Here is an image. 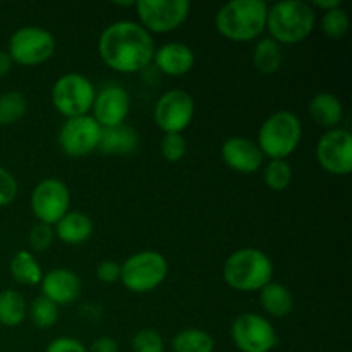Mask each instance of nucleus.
<instances>
[{
    "label": "nucleus",
    "instance_id": "a211bd4d",
    "mask_svg": "<svg viewBox=\"0 0 352 352\" xmlns=\"http://www.w3.org/2000/svg\"><path fill=\"white\" fill-rule=\"evenodd\" d=\"M155 64L168 76H182L195 65V52L181 41H170L162 45L153 55Z\"/></svg>",
    "mask_w": 352,
    "mask_h": 352
},
{
    "label": "nucleus",
    "instance_id": "473e14b6",
    "mask_svg": "<svg viewBox=\"0 0 352 352\" xmlns=\"http://www.w3.org/2000/svg\"><path fill=\"white\" fill-rule=\"evenodd\" d=\"M54 241V230L47 223H36L30 232V244L34 251H45Z\"/></svg>",
    "mask_w": 352,
    "mask_h": 352
},
{
    "label": "nucleus",
    "instance_id": "6ab92c4d",
    "mask_svg": "<svg viewBox=\"0 0 352 352\" xmlns=\"http://www.w3.org/2000/svg\"><path fill=\"white\" fill-rule=\"evenodd\" d=\"M138 146H140V136L136 129L127 124H119L113 127H102L96 150L105 155H129L134 153Z\"/></svg>",
    "mask_w": 352,
    "mask_h": 352
},
{
    "label": "nucleus",
    "instance_id": "dca6fc26",
    "mask_svg": "<svg viewBox=\"0 0 352 352\" xmlns=\"http://www.w3.org/2000/svg\"><path fill=\"white\" fill-rule=\"evenodd\" d=\"M222 158L227 167L241 174H253L263 164V153L256 141L243 136L229 138L223 143Z\"/></svg>",
    "mask_w": 352,
    "mask_h": 352
},
{
    "label": "nucleus",
    "instance_id": "412c9836",
    "mask_svg": "<svg viewBox=\"0 0 352 352\" xmlns=\"http://www.w3.org/2000/svg\"><path fill=\"white\" fill-rule=\"evenodd\" d=\"M55 234L67 244H81L93 234V222L86 213L67 212L57 223Z\"/></svg>",
    "mask_w": 352,
    "mask_h": 352
},
{
    "label": "nucleus",
    "instance_id": "39448f33",
    "mask_svg": "<svg viewBox=\"0 0 352 352\" xmlns=\"http://www.w3.org/2000/svg\"><path fill=\"white\" fill-rule=\"evenodd\" d=\"M302 124L294 112L278 110L265 119L258 133V148L263 157L285 160L301 143Z\"/></svg>",
    "mask_w": 352,
    "mask_h": 352
},
{
    "label": "nucleus",
    "instance_id": "2eb2a0df",
    "mask_svg": "<svg viewBox=\"0 0 352 352\" xmlns=\"http://www.w3.org/2000/svg\"><path fill=\"white\" fill-rule=\"evenodd\" d=\"M129 93L119 85H107L95 95L91 117L100 127H113L124 124L126 117L129 116Z\"/></svg>",
    "mask_w": 352,
    "mask_h": 352
},
{
    "label": "nucleus",
    "instance_id": "4be33fe9",
    "mask_svg": "<svg viewBox=\"0 0 352 352\" xmlns=\"http://www.w3.org/2000/svg\"><path fill=\"white\" fill-rule=\"evenodd\" d=\"M260 301L265 311L274 318H284L294 308L292 292L278 282H270L261 289Z\"/></svg>",
    "mask_w": 352,
    "mask_h": 352
},
{
    "label": "nucleus",
    "instance_id": "ea45409f",
    "mask_svg": "<svg viewBox=\"0 0 352 352\" xmlns=\"http://www.w3.org/2000/svg\"><path fill=\"white\" fill-rule=\"evenodd\" d=\"M116 6H120V7H131V6H136V2H133V0H129V2H113Z\"/></svg>",
    "mask_w": 352,
    "mask_h": 352
},
{
    "label": "nucleus",
    "instance_id": "6e6552de",
    "mask_svg": "<svg viewBox=\"0 0 352 352\" xmlns=\"http://www.w3.org/2000/svg\"><path fill=\"white\" fill-rule=\"evenodd\" d=\"M55 38L40 26H23L9 40V57L21 65H36L54 55Z\"/></svg>",
    "mask_w": 352,
    "mask_h": 352
},
{
    "label": "nucleus",
    "instance_id": "58836bf2",
    "mask_svg": "<svg viewBox=\"0 0 352 352\" xmlns=\"http://www.w3.org/2000/svg\"><path fill=\"white\" fill-rule=\"evenodd\" d=\"M313 6L320 7V9H325L327 12V10H332V9H337V7H340V0H315Z\"/></svg>",
    "mask_w": 352,
    "mask_h": 352
},
{
    "label": "nucleus",
    "instance_id": "4468645a",
    "mask_svg": "<svg viewBox=\"0 0 352 352\" xmlns=\"http://www.w3.org/2000/svg\"><path fill=\"white\" fill-rule=\"evenodd\" d=\"M102 127L91 116L72 117L64 122L58 133V144L69 157H86L96 150Z\"/></svg>",
    "mask_w": 352,
    "mask_h": 352
},
{
    "label": "nucleus",
    "instance_id": "0eeeda50",
    "mask_svg": "<svg viewBox=\"0 0 352 352\" xmlns=\"http://www.w3.org/2000/svg\"><path fill=\"white\" fill-rule=\"evenodd\" d=\"M95 95V86L86 76L69 72L55 81L52 88V103L62 116L72 119V117L88 116Z\"/></svg>",
    "mask_w": 352,
    "mask_h": 352
},
{
    "label": "nucleus",
    "instance_id": "7c9ffc66",
    "mask_svg": "<svg viewBox=\"0 0 352 352\" xmlns=\"http://www.w3.org/2000/svg\"><path fill=\"white\" fill-rule=\"evenodd\" d=\"M133 352H164V339L153 329L138 330L133 337Z\"/></svg>",
    "mask_w": 352,
    "mask_h": 352
},
{
    "label": "nucleus",
    "instance_id": "f704fd0d",
    "mask_svg": "<svg viewBox=\"0 0 352 352\" xmlns=\"http://www.w3.org/2000/svg\"><path fill=\"white\" fill-rule=\"evenodd\" d=\"M45 352H88L82 342L72 337H58L47 346Z\"/></svg>",
    "mask_w": 352,
    "mask_h": 352
},
{
    "label": "nucleus",
    "instance_id": "c9c22d12",
    "mask_svg": "<svg viewBox=\"0 0 352 352\" xmlns=\"http://www.w3.org/2000/svg\"><path fill=\"white\" fill-rule=\"evenodd\" d=\"M96 277L100 282H105V284H112L120 278V265L116 263L112 260H105L96 267Z\"/></svg>",
    "mask_w": 352,
    "mask_h": 352
},
{
    "label": "nucleus",
    "instance_id": "f3484780",
    "mask_svg": "<svg viewBox=\"0 0 352 352\" xmlns=\"http://www.w3.org/2000/svg\"><path fill=\"white\" fill-rule=\"evenodd\" d=\"M41 291L47 299L55 305H71L81 292V280L67 268H55L41 278Z\"/></svg>",
    "mask_w": 352,
    "mask_h": 352
},
{
    "label": "nucleus",
    "instance_id": "423d86ee",
    "mask_svg": "<svg viewBox=\"0 0 352 352\" xmlns=\"http://www.w3.org/2000/svg\"><path fill=\"white\" fill-rule=\"evenodd\" d=\"M168 272L167 260L157 251H141L120 265V280L136 294L151 292L165 280Z\"/></svg>",
    "mask_w": 352,
    "mask_h": 352
},
{
    "label": "nucleus",
    "instance_id": "9b49d317",
    "mask_svg": "<svg viewBox=\"0 0 352 352\" xmlns=\"http://www.w3.org/2000/svg\"><path fill=\"white\" fill-rule=\"evenodd\" d=\"M69 205H71L69 189L58 179H43L31 192V210L34 217L47 226L57 223L69 212Z\"/></svg>",
    "mask_w": 352,
    "mask_h": 352
},
{
    "label": "nucleus",
    "instance_id": "393cba45",
    "mask_svg": "<svg viewBox=\"0 0 352 352\" xmlns=\"http://www.w3.org/2000/svg\"><path fill=\"white\" fill-rule=\"evenodd\" d=\"M253 64L261 74H274L282 65L280 45L274 38H263L253 50Z\"/></svg>",
    "mask_w": 352,
    "mask_h": 352
},
{
    "label": "nucleus",
    "instance_id": "4c0bfd02",
    "mask_svg": "<svg viewBox=\"0 0 352 352\" xmlns=\"http://www.w3.org/2000/svg\"><path fill=\"white\" fill-rule=\"evenodd\" d=\"M12 69V58L9 57V54L3 50H0V78L7 76Z\"/></svg>",
    "mask_w": 352,
    "mask_h": 352
},
{
    "label": "nucleus",
    "instance_id": "f03ea898",
    "mask_svg": "<svg viewBox=\"0 0 352 352\" xmlns=\"http://www.w3.org/2000/svg\"><path fill=\"white\" fill-rule=\"evenodd\" d=\"M268 3L265 0H232L219 9L215 26L232 41H250L267 28Z\"/></svg>",
    "mask_w": 352,
    "mask_h": 352
},
{
    "label": "nucleus",
    "instance_id": "ddd939ff",
    "mask_svg": "<svg viewBox=\"0 0 352 352\" xmlns=\"http://www.w3.org/2000/svg\"><path fill=\"white\" fill-rule=\"evenodd\" d=\"M316 158L330 174H349L352 170V134L342 127L327 131L316 144Z\"/></svg>",
    "mask_w": 352,
    "mask_h": 352
},
{
    "label": "nucleus",
    "instance_id": "20e7f679",
    "mask_svg": "<svg viewBox=\"0 0 352 352\" xmlns=\"http://www.w3.org/2000/svg\"><path fill=\"white\" fill-rule=\"evenodd\" d=\"M274 277V263L263 251L256 248H243L227 258L223 265V280L234 291L254 292L270 284Z\"/></svg>",
    "mask_w": 352,
    "mask_h": 352
},
{
    "label": "nucleus",
    "instance_id": "cd10ccee",
    "mask_svg": "<svg viewBox=\"0 0 352 352\" xmlns=\"http://www.w3.org/2000/svg\"><path fill=\"white\" fill-rule=\"evenodd\" d=\"M30 316L34 327H38L41 330L50 329V327H54L57 323L58 306L55 302H52L50 299L45 298V296H40V298H36L31 302Z\"/></svg>",
    "mask_w": 352,
    "mask_h": 352
},
{
    "label": "nucleus",
    "instance_id": "aec40b11",
    "mask_svg": "<svg viewBox=\"0 0 352 352\" xmlns=\"http://www.w3.org/2000/svg\"><path fill=\"white\" fill-rule=\"evenodd\" d=\"M309 116L325 129H336L342 120V102L339 96L329 91H320L309 102Z\"/></svg>",
    "mask_w": 352,
    "mask_h": 352
},
{
    "label": "nucleus",
    "instance_id": "bb28decb",
    "mask_svg": "<svg viewBox=\"0 0 352 352\" xmlns=\"http://www.w3.org/2000/svg\"><path fill=\"white\" fill-rule=\"evenodd\" d=\"M28 110L26 98L19 91H6L0 95V126H12L24 117Z\"/></svg>",
    "mask_w": 352,
    "mask_h": 352
},
{
    "label": "nucleus",
    "instance_id": "c756f323",
    "mask_svg": "<svg viewBox=\"0 0 352 352\" xmlns=\"http://www.w3.org/2000/svg\"><path fill=\"white\" fill-rule=\"evenodd\" d=\"M322 30L332 40H339L349 31V14L342 7L327 10L322 19Z\"/></svg>",
    "mask_w": 352,
    "mask_h": 352
},
{
    "label": "nucleus",
    "instance_id": "c85d7f7f",
    "mask_svg": "<svg viewBox=\"0 0 352 352\" xmlns=\"http://www.w3.org/2000/svg\"><path fill=\"white\" fill-rule=\"evenodd\" d=\"M265 184L274 191H284L292 181V168L287 160H270L263 172Z\"/></svg>",
    "mask_w": 352,
    "mask_h": 352
},
{
    "label": "nucleus",
    "instance_id": "e433bc0d",
    "mask_svg": "<svg viewBox=\"0 0 352 352\" xmlns=\"http://www.w3.org/2000/svg\"><path fill=\"white\" fill-rule=\"evenodd\" d=\"M89 352H119V344L112 337H98L91 344Z\"/></svg>",
    "mask_w": 352,
    "mask_h": 352
},
{
    "label": "nucleus",
    "instance_id": "a878e982",
    "mask_svg": "<svg viewBox=\"0 0 352 352\" xmlns=\"http://www.w3.org/2000/svg\"><path fill=\"white\" fill-rule=\"evenodd\" d=\"M26 301L23 294L14 289L0 292V323L6 327H17L26 318Z\"/></svg>",
    "mask_w": 352,
    "mask_h": 352
},
{
    "label": "nucleus",
    "instance_id": "9d476101",
    "mask_svg": "<svg viewBox=\"0 0 352 352\" xmlns=\"http://www.w3.org/2000/svg\"><path fill=\"white\" fill-rule=\"evenodd\" d=\"M136 9L144 30L168 33L188 19L191 3L188 0H140Z\"/></svg>",
    "mask_w": 352,
    "mask_h": 352
},
{
    "label": "nucleus",
    "instance_id": "7ed1b4c3",
    "mask_svg": "<svg viewBox=\"0 0 352 352\" xmlns=\"http://www.w3.org/2000/svg\"><path fill=\"white\" fill-rule=\"evenodd\" d=\"M316 14L311 3L302 0H282L268 7L267 28L278 45H294L311 34Z\"/></svg>",
    "mask_w": 352,
    "mask_h": 352
},
{
    "label": "nucleus",
    "instance_id": "f8f14e48",
    "mask_svg": "<svg viewBox=\"0 0 352 352\" xmlns=\"http://www.w3.org/2000/svg\"><path fill=\"white\" fill-rule=\"evenodd\" d=\"M192 116H195V102H192V96L184 89H170L164 93L153 110L155 124L165 134H181L191 124Z\"/></svg>",
    "mask_w": 352,
    "mask_h": 352
},
{
    "label": "nucleus",
    "instance_id": "1a4fd4ad",
    "mask_svg": "<svg viewBox=\"0 0 352 352\" xmlns=\"http://www.w3.org/2000/svg\"><path fill=\"white\" fill-rule=\"evenodd\" d=\"M230 333L241 352H270L278 344L274 325L256 313H243L237 316Z\"/></svg>",
    "mask_w": 352,
    "mask_h": 352
},
{
    "label": "nucleus",
    "instance_id": "b1692460",
    "mask_svg": "<svg viewBox=\"0 0 352 352\" xmlns=\"http://www.w3.org/2000/svg\"><path fill=\"white\" fill-rule=\"evenodd\" d=\"M215 340L201 329H184L172 339L174 352H213Z\"/></svg>",
    "mask_w": 352,
    "mask_h": 352
},
{
    "label": "nucleus",
    "instance_id": "2f4dec72",
    "mask_svg": "<svg viewBox=\"0 0 352 352\" xmlns=\"http://www.w3.org/2000/svg\"><path fill=\"white\" fill-rule=\"evenodd\" d=\"M186 150H188V143H186V140L182 134L168 133L162 138L160 151H162V155H164L165 160L179 162L181 158H184Z\"/></svg>",
    "mask_w": 352,
    "mask_h": 352
},
{
    "label": "nucleus",
    "instance_id": "5701e85b",
    "mask_svg": "<svg viewBox=\"0 0 352 352\" xmlns=\"http://www.w3.org/2000/svg\"><path fill=\"white\" fill-rule=\"evenodd\" d=\"M9 270L14 280L23 285H36L43 278V272H41L36 258L30 251H19V253L14 254Z\"/></svg>",
    "mask_w": 352,
    "mask_h": 352
},
{
    "label": "nucleus",
    "instance_id": "72a5a7b5",
    "mask_svg": "<svg viewBox=\"0 0 352 352\" xmlns=\"http://www.w3.org/2000/svg\"><path fill=\"white\" fill-rule=\"evenodd\" d=\"M17 195V182L14 175L3 167H0V206L14 201Z\"/></svg>",
    "mask_w": 352,
    "mask_h": 352
},
{
    "label": "nucleus",
    "instance_id": "f257e3e1",
    "mask_svg": "<svg viewBox=\"0 0 352 352\" xmlns=\"http://www.w3.org/2000/svg\"><path fill=\"white\" fill-rule=\"evenodd\" d=\"M98 54L113 71L138 72L153 60L155 43L140 23L116 21L100 34Z\"/></svg>",
    "mask_w": 352,
    "mask_h": 352
}]
</instances>
